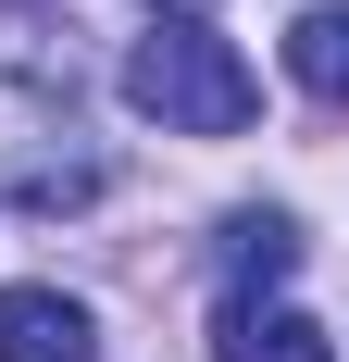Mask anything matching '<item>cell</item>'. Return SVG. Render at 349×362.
I'll return each instance as SVG.
<instances>
[{
  "instance_id": "cell-6",
  "label": "cell",
  "mask_w": 349,
  "mask_h": 362,
  "mask_svg": "<svg viewBox=\"0 0 349 362\" xmlns=\"http://www.w3.org/2000/svg\"><path fill=\"white\" fill-rule=\"evenodd\" d=\"M150 13H212V0H150Z\"/></svg>"
},
{
  "instance_id": "cell-3",
  "label": "cell",
  "mask_w": 349,
  "mask_h": 362,
  "mask_svg": "<svg viewBox=\"0 0 349 362\" xmlns=\"http://www.w3.org/2000/svg\"><path fill=\"white\" fill-rule=\"evenodd\" d=\"M212 362H337V337L287 300H225L212 313Z\"/></svg>"
},
{
  "instance_id": "cell-5",
  "label": "cell",
  "mask_w": 349,
  "mask_h": 362,
  "mask_svg": "<svg viewBox=\"0 0 349 362\" xmlns=\"http://www.w3.org/2000/svg\"><path fill=\"white\" fill-rule=\"evenodd\" d=\"M287 262H300V225H287V213H237V225H225V300L275 288Z\"/></svg>"
},
{
  "instance_id": "cell-1",
  "label": "cell",
  "mask_w": 349,
  "mask_h": 362,
  "mask_svg": "<svg viewBox=\"0 0 349 362\" xmlns=\"http://www.w3.org/2000/svg\"><path fill=\"white\" fill-rule=\"evenodd\" d=\"M125 100H138L162 138H237L249 112H262V75H249L200 13H162V25L125 50Z\"/></svg>"
},
{
  "instance_id": "cell-4",
  "label": "cell",
  "mask_w": 349,
  "mask_h": 362,
  "mask_svg": "<svg viewBox=\"0 0 349 362\" xmlns=\"http://www.w3.org/2000/svg\"><path fill=\"white\" fill-rule=\"evenodd\" d=\"M287 75H300L324 112H349V0H324V13L287 25Z\"/></svg>"
},
{
  "instance_id": "cell-2",
  "label": "cell",
  "mask_w": 349,
  "mask_h": 362,
  "mask_svg": "<svg viewBox=\"0 0 349 362\" xmlns=\"http://www.w3.org/2000/svg\"><path fill=\"white\" fill-rule=\"evenodd\" d=\"M0 362H100V313L63 288H0Z\"/></svg>"
}]
</instances>
